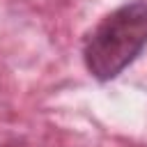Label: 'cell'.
<instances>
[{"mask_svg":"<svg viewBox=\"0 0 147 147\" xmlns=\"http://www.w3.org/2000/svg\"><path fill=\"white\" fill-rule=\"evenodd\" d=\"M147 46V2H129L108 14L85 44V67L96 80L122 74Z\"/></svg>","mask_w":147,"mask_h":147,"instance_id":"6da1fadb","label":"cell"}]
</instances>
